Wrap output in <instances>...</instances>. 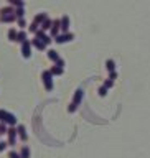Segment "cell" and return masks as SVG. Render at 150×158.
<instances>
[{"instance_id":"10","label":"cell","mask_w":150,"mask_h":158,"mask_svg":"<svg viewBox=\"0 0 150 158\" xmlns=\"http://www.w3.org/2000/svg\"><path fill=\"white\" fill-rule=\"evenodd\" d=\"M59 28H61V31H63V33L69 31V17H68V15L61 17V20H59Z\"/></svg>"},{"instance_id":"23","label":"cell","mask_w":150,"mask_h":158,"mask_svg":"<svg viewBox=\"0 0 150 158\" xmlns=\"http://www.w3.org/2000/svg\"><path fill=\"white\" fill-rule=\"evenodd\" d=\"M38 27H40V25H38V23H35V22H32V25H30V27H28V31L35 35V33H36V31H38V30H40Z\"/></svg>"},{"instance_id":"14","label":"cell","mask_w":150,"mask_h":158,"mask_svg":"<svg viewBox=\"0 0 150 158\" xmlns=\"http://www.w3.org/2000/svg\"><path fill=\"white\" fill-rule=\"evenodd\" d=\"M8 5H12L15 8H25V2L23 0H7Z\"/></svg>"},{"instance_id":"15","label":"cell","mask_w":150,"mask_h":158,"mask_svg":"<svg viewBox=\"0 0 150 158\" xmlns=\"http://www.w3.org/2000/svg\"><path fill=\"white\" fill-rule=\"evenodd\" d=\"M20 158H30V155H32V152H30V148L27 145H23L22 148H20Z\"/></svg>"},{"instance_id":"25","label":"cell","mask_w":150,"mask_h":158,"mask_svg":"<svg viewBox=\"0 0 150 158\" xmlns=\"http://www.w3.org/2000/svg\"><path fill=\"white\" fill-rule=\"evenodd\" d=\"M15 17H17V18H23L25 17V8H15Z\"/></svg>"},{"instance_id":"13","label":"cell","mask_w":150,"mask_h":158,"mask_svg":"<svg viewBox=\"0 0 150 158\" xmlns=\"http://www.w3.org/2000/svg\"><path fill=\"white\" fill-rule=\"evenodd\" d=\"M46 56H48V59H49V61L56 63L58 59H59V53H56V51H54V49H48Z\"/></svg>"},{"instance_id":"8","label":"cell","mask_w":150,"mask_h":158,"mask_svg":"<svg viewBox=\"0 0 150 158\" xmlns=\"http://www.w3.org/2000/svg\"><path fill=\"white\" fill-rule=\"evenodd\" d=\"M17 133H18V137H20V140H22V142H27V140H28L27 127H25L23 123H20V125H17Z\"/></svg>"},{"instance_id":"2","label":"cell","mask_w":150,"mask_h":158,"mask_svg":"<svg viewBox=\"0 0 150 158\" xmlns=\"http://www.w3.org/2000/svg\"><path fill=\"white\" fill-rule=\"evenodd\" d=\"M41 81H43V86L46 91H53L54 84H53V74L49 73V69H45L41 73Z\"/></svg>"},{"instance_id":"17","label":"cell","mask_w":150,"mask_h":158,"mask_svg":"<svg viewBox=\"0 0 150 158\" xmlns=\"http://www.w3.org/2000/svg\"><path fill=\"white\" fill-rule=\"evenodd\" d=\"M13 13H15V7H12V5L0 8V15H13Z\"/></svg>"},{"instance_id":"11","label":"cell","mask_w":150,"mask_h":158,"mask_svg":"<svg viewBox=\"0 0 150 158\" xmlns=\"http://www.w3.org/2000/svg\"><path fill=\"white\" fill-rule=\"evenodd\" d=\"M30 43H32V46H33V48L40 49V51H45V49H46V44H45L41 40H38L36 36H35L33 40H30Z\"/></svg>"},{"instance_id":"5","label":"cell","mask_w":150,"mask_h":158,"mask_svg":"<svg viewBox=\"0 0 150 158\" xmlns=\"http://www.w3.org/2000/svg\"><path fill=\"white\" fill-rule=\"evenodd\" d=\"M32 48H33V46H32V43H30L28 40L22 43V56H23L25 59H28L30 56H32Z\"/></svg>"},{"instance_id":"6","label":"cell","mask_w":150,"mask_h":158,"mask_svg":"<svg viewBox=\"0 0 150 158\" xmlns=\"http://www.w3.org/2000/svg\"><path fill=\"white\" fill-rule=\"evenodd\" d=\"M35 36H36L38 40H41V41H43L45 44H46V46H48V44H49V43L53 41V38L49 36V35H46V33H45L43 30H38V31L35 33Z\"/></svg>"},{"instance_id":"29","label":"cell","mask_w":150,"mask_h":158,"mask_svg":"<svg viewBox=\"0 0 150 158\" xmlns=\"http://www.w3.org/2000/svg\"><path fill=\"white\" fill-rule=\"evenodd\" d=\"M5 117H7V110H5V109H0V122H3Z\"/></svg>"},{"instance_id":"7","label":"cell","mask_w":150,"mask_h":158,"mask_svg":"<svg viewBox=\"0 0 150 158\" xmlns=\"http://www.w3.org/2000/svg\"><path fill=\"white\" fill-rule=\"evenodd\" d=\"M3 123H5V125H8V127H17L18 125V120H17V117H15L12 112H7V117H5Z\"/></svg>"},{"instance_id":"4","label":"cell","mask_w":150,"mask_h":158,"mask_svg":"<svg viewBox=\"0 0 150 158\" xmlns=\"http://www.w3.org/2000/svg\"><path fill=\"white\" fill-rule=\"evenodd\" d=\"M74 38V35L73 33H69V31H66V33H59L56 38H53L54 41H56L58 44H63V43H68V41H71V40Z\"/></svg>"},{"instance_id":"27","label":"cell","mask_w":150,"mask_h":158,"mask_svg":"<svg viewBox=\"0 0 150 158\" xmlns=\"http://www.w3.org/2000/svg\"><path fill=\"white\" fill-rule=\"evenodd\" d=\"M17 23H18L20 30H23L25 27H27V22H25V18H17Z\"/></svg>"},{"instance_id":"22","label":"cell","mask_w":150,"mask_h":158,"mask_svg":"<svg viewBox=\"0 0 150 158\" xmlns=\"http://www.w3.org/2000/svg\"><path fill=\"white\" fill-rule=\"evenodd\" d=\"M106 68H107V71H109V73L116 71V63H114L112 59H107V63H106Z\"/></svg>"},{"instance_id":"3","label":"cell","mask_w":150,"mask_h":158,"mask_svg":"<svg viewBox=\"0 0 150 158\" xmlns=\"http://www.w3.org/2000/svg\"><path fill=\"white\" fill-rule=\"evenodd\" d=\"M17 137H18V133H17V127H8L7 128V138H8V147H13L15 143H17Z\"/></svg>"},{"instance_id":"28","label":"cell","mask_w":150,"mask_h":158,"mask_svg":"<svg viewBox=\"0 0 150 158\" xmlns=\"http://www.w3.org/2000/svg\"><path fill=\"white\" fill-rule=\"evenodd\" d=\"M102 86H106L107 89H111V87L114 86V81H112V79H106V82H104Z\"/></svg>"},{"instance_id":"18","label":"cell","mask_w":150,"mask_h":158,"mask_svg":"<svg viewBox=\"0 0 150 158\" xmlns=\"http://www.w3.org/2000/svg\"><path fill=\"white\" fill-rule=\"evenodd\" d=\"M63 71H64V68H61V66H56V64H54V66H53L51 69H49V73L53 74V77H54V76H61Z\"/></svg>"},{"instance_id":"32","label":"cell","mask_w":150,"mask_h":158,"mask_svg":"<svg viewBox=\"0 0 150 158\" xmlns=\"http://www.w3.org/2000/svg\"><path fill=\"white\" fill-rule=\"evenodd\" d=\"M54 64H56V66H61V68H64V59H63V58H59V59H58V61L54 63Z\"/></svg>"},{"instance_id":"16","label":"cell","mask_w":150,"mask_h":158,"mask_svg":"<svg viewBox=\"0 0 150 158\" xmlns=\"http://www.w3.org/2000/svg\"><path fill=\"white\" fill-rule=\"evenodd\" d=\"M46 18H48V13H45V12H41V13H38L36 17L33 18V22H35V23H38V25H41V23H43L45 20H46Z\"/></svg>"},{"instance_id":"19","label":"cell","mask_w":150,"mask_h":158,"mask_svg":"<svg viewBox=\"0 0 150 158\" xmlns=\"http://www.w3.org/2000/svg\"><path fill=\"white\" fill-rule=\"evenodd\" d=\"M23 41H27V33H25L23 30H20V31L17 33V40H15V43H20V44H22Z\"/></svg>"},{"instance_id":"12","label":"cell","mask_w":150,"mask_h":158,"mask_svg":"<svg viewBox=\"0 0 150 158\" xmlns=\"http://www.w3.org/2000/svg\"><path fill=\"white\" fill-rule=\"evenodd\" d=\"M17 22V17L13 15H0V23H13Z\"/></svg>"},{"instance_id":"20","label":"cell","mask_w":150,"mask_h":158,"mask_svg":"<svg viewBox=\"0 0 150 158\" xmlns=\"http://www.w3.org/2000/svg\"><path fill=\"white\" fill-rule=\"evenodd\" d=\"M51 23H53V20L51 18H46V20H45V22L41 23V25H40V30H43V31H46V30H49V28H51Z\"/></svg>"},{"instance_id":"1","label":"cell","mask_w":150,"mask_h":158,"mask_svg":"<svg viewBox=\"0 0 150 158\" xmlns=\"http://www.w3.org/2000/svg\"><path fill=\"white\" fill-rule=\"evenodd\" d=\"M83 96H84L83 89H78V91L74 92L73 101H71V104H69V107H68V112H69V114L76 112V109L79 107V104H81V101H83Z\"/></svg>"},{"instance_id":"30","label":"cell","mask_w":150,"mask_h":158,"mask_svg":"<svg viewBox=\"0 0 150 158\" xmlns=\"http://www.w3.org/2000/svg\"><path fill=\"white\" fill-rule=\"evenodd\" d=\"M8 158H20V153L15 152V150H12V152L8 153Z\"/></svg>"},{"instance_id":"26","label":"cell","mask_w":150,"mask_h":158,"mask_svg":"<svg viewBox=\"0 0 150 158\" xmlns=\"http://www.w3.org/2000/svg\"><path fill=\"white\" fill-rule=\"evenodd\" d=\"M7 125H5L3 122H0V135H7Z\"/></svg>"},{"instance_id":"24","label":"cell","mask_w":150,"mask_h":158,"mask_svg":"<svg viewBox=\"0 0 150 158\" xmlns=\"http://www.w3.org/2000/svg\"><path fill=\"white\" fill-rule=\"evenodd\" d=\"M107 91H109V89L106 86H101V87L97 89V92H99V96H101V97H106L107 96Z\"/></svg>"},{"instance_id":"9","label":"cell","mask_w":150,"mask_h":158,"mask_svg":"<svg viewBox=\"0 0 150 158\" xmlns=\"http://www.w3.org/2000/svg\"><path fill=\"white\" fill-rule=\"evenodd\" d=\"M59 20H53V23H51V28H49V36L51 38H56L58 35H59Z\"/></svg>"},{"instance_id":"33","label":"cell","mask_w":150,"mask_h":158,"mask_svg":"<svg viewBox=\"0 0 150 158\" xmlns=\"http://www.w3.org/2000/svg\"><path fill=\"white\" fill-rule=\"evenodd\" d=\"M116 77H117V73H116V71L109 73V79H112V81H114V79H116Z\"/></svg>"},{"instance_id":"21","label":"cell","mask_w":150,"mask_h":158,"mask_svg":"<svg viewBox=\"0 0 150 158\" xmlns=\"http://www.w3.org/2000/svg\"><path fill=\"white\" fill-rule=\"evenodd\" d=\"M17 30L15 28H12V30H8V33H7V36H8V40L10 41H15V40H17Z\"/></svg>"},{"instance_id":"31","label":"cell","mask_w":150,"mask_h":158,"mask_svg":"<svg viewBox=\"0 0 150 158\" xmlns=\"http://www.w3.org/2000/svg\"><path fill=\"white\" fill-rule=\"evenodd\" d=\"M7 147H8V143H7V142H2V140H0V153H2Z\"/></svg>"}]
</instances>
